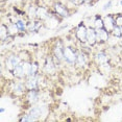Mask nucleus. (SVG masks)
Instances as JSON below:
<instances>
[{"label":"nucleus","instance_id":"f257e3e1","mask_svg":"<svg viewBox=\"0 0 122 122\" xmlns=\"http://www.w3.org/2000/svg\"><path fill=\"white\" fill-rule=\"evenodd\" d=\"M77 54L71 47H65L64 48V60L69 64H74L76 62Z\"/></svg>","mask_w":122,"mask_h":122},{"label":"nucleus","instance_id":"f03ea898","mask_svg":"<svg viewBox=\"0 0 122 122\" xmlns=\"http://www.w3.org/2000/svg\"><path fill=\"white\" fill-rule=\"evenodd\" d=\"M21 63V59L17 55H10L6 59V69L9 71H14V69H15L19 64Z\"/></svg>","mask_w":122,"mask_h":122},{"label":"nucleus","instance_id":"7ed1b4c3","mask_svg":"<svg viewBox=\"0 0 122 122\" xmlns=\"http://www.w3.org/2000/svg\"><path fill=\"white\" fill-rule=\"evenodd\" d=\"M87 31H88V29L86 28V26L84 24H79L77 31H76V38L78 39L80 42H86L87 41Z\"/></svg>","mask_w":122,"mask_h":122},{"label":"nucleus","instance_id":"20e7f679","mask_svg":"<svg viewBox=\"0 0 122 122\" xmlns=\"http://www.w3.org/2000/svg\"><path fill=\"white\" fill-rule=\"evenodd\" d=\"M96 36L98 42H105L109 39V31L104 28H98L96 29Z\"/></svg>","mask_w":122,"mask_h":122},{"label":"nucleus","instance_id":"39448f33","mask_svg":"<svg viewBox=\"0 0 122 122\" xmlns=\"http://www.w3.org/2000/svg\"><path fill=\"white\" fill-rule=\"evenodd\" d=\"M25 87L28 90H36L38 87V76H28L25 81Z\"/></svg>","mask_w":122,"mask_h":122},{"label":"nucleus","instance_id":"423d86ee","mask_svg":"<svg viewBox=\"0 0 122 122\" xmlns=\"http://www.w3.org/2000/svg\"><path fill=\"white\" fill-rule=\"evenodd\" d=\"M87 42L90 45H94L97 42V36H96V30L94 28H89L87 31Z\"/></svg>","mask_w":122,"mask_h":122},{"label":"nucleus","instance_id":"0eeeda50","mask_svg":"<svg viewBox=\"0 0 122 122\" xmlns=\"http://www.w3.org/2000/svg\"><path fill=\"white\" fill-rule=\"evenodd\" d=\"M103 23H104L105 29H107V31H112V30L114 29V27L116 26V24H115V19H114L112 16H110V15L107 16V17L104 18Z\"/></svg>","mask_w":122,"mask_h":122},{"label":"nucleus","instance_id":"6e6552de","mask_svg":"<svg viewBox=\"0 0 122 122\" xmlns=\"http://www.w3.org/2000/svg\"><path fill=\"white\" fill-rule=\"evenodd\" d=\"M54 9H55V12L57 13V15L62 16V17H68V16H69V13H68L67 9H66V6H64L63 4L55 3Z\"/></svg>","mask_w":122,"mask_h":122},{"label":"nucleus","instance_id":"1a4fd4ad","mask_svg":"<svg viewBox=\"0 0 122 122\" xmlns=\"http://www.w3.org/2000/svg\"><path fill=\"white\" fill-rule=\"evenodd\" d=\"M60 24V21L57 20L56 18H54L53 16H51V15H49L48 17L46 18V23H45V25L47 27H49V28H54V27H56L57 25Z\"/></svg>","mask_w":122,"mask_h":122},{"label":"nucleus","instance_id":"9d476101","mask_svg":"<svg viewBox=\"0 0 122 122\" xmlns=\"http://www.w3.org/2000/svg\"><path fill=\"white\" fill-rule=\"evenodd\" d=\"M39 98V93L37 90H29V93L27 95V99H28L29 103H36Z\"/></svg>","mask_w":122,"mask_h":122},{"label":"nucleus","instance_id":"9b49d317","mask_svg":"<svg viewBox=\"0 0 122 122\" xmlns=\"http://www.w3.org/2000/svg\"><path fill=\"white\" fill-rule=\"evenodd\" d=\"M48 13H47V10L45 9V7H39V9H37V12H36V17H37L38 19H40V20H42V19H46L47 17H48Z\"/></svg>","mask_w":122,"mask_h":122},{"label":"nucleus","instance_id":"f8f14e48","mask_svg":"<svg viewBox=\"0 0 122 122\" xmlns=\"http://www.w3.org/2000/svg\"><path fill=\"white\" fill-rule=\"evenodd\" d=\"M45 71L47 73H50V74H53L55 72V65H54V63L52 62L51 59L47 60V62L45 64Z\"/></svg>","mask_w":122,"mask_h":122},{"label":"nucleus","instance_id":"ddd939ff","mask_svg":"<svg viewBox=\"0 0 122 122\" xmlns=\"http://www.w3.org/2000/svg\"><path fill=\"white\" fill-rule=\"evenodd\" d=\"M13 73H14V75H15L16 77H18V78H23V77H25V76H26V75H25V73H24L23 68H22L21 63L19 64V65H18L15 69H14Z\"/></svg>","mask_w":122,"mask_h":122},{"label":"nucleus","instance_id":"4468645a","mask_svg":"<svg viewBox=\"0 0 122 122\" xmlns=\"http://www.w3.org/2000/svg\"><path fill=\"white\" fill-rule=\"evenodd\" d=\"M54 56L57 59V61L64 60V48H62V47H60V46L55 47V49H54Z\"/></svg>","mask_w":122,"mask_h":122},{"label":"nucleus","instance_id":"2eb2a0df","mask_svg":"<svg viewBox=\"0 0 122 122\" xmlns=\"http://www.w3.org/2000/svg\"><path fill=\"white\" fill-rule=\"evenodd\" d=\"M30 115L31 116H34L35 118H39L41 115H42V107H32L31 110H30Z\"/></svg>","mask_w":122,"mask_h":122},{"label":"nucleus","instance_id":"dca6fc26","mask_svg":"<svg viewBox=\"0 0 122 122\" xmlns=\"http://www.w3.org/2000/svg\"><path fill=\"white\" fill-rule=\"evenodd\" d=\"M96 61L98 64H102V65H103V64H105L107 62V54H104L103 52H99V53L96 55Z\"/></svg>","mask_w":122,"mask_h":122},{"label":"nucleus","instance_id":"f3484780","mask_svg":"<svg viewBox=\"0 0 122 122\" xmlns=\"http://www.w3.org/2000/svg\"><path fill=\"white\" fill-rule=\"evenodd\" d=\"M78 66H85V64H86V57H85V55L81 53V52H79V53H77V57H76V62H75Z\"/></svg>","mask_w":122,"mask_h":122},{"label":"nucleus","instance_id":"a211bd4d","mask_svg":"<svg viewBox=\"0 0 122 122\" xmlns=\"http://www.w3.org/2000/svg\"><path fill=\"white\" fill-rule=\"evenodd\" d=\"M10 32H9V29H7V26H5L4 24L1 25V40L4 41L5 39L9 37Z\"/></svg>","mask_w":122,"mask_h":122},{"label":"nucleus","instance_id":"6ab92c4d","mask_svg":"<svg viewBox=\"0 0 122 122\" xmlns=\"http://www.w3.org/2000/svg\"><path fill=\"white\" fill-rule=\"evenodd\" d=\"M7 29H9V32H10V35H15V34H17L18 32V26H17V24L16 23H12V24H10V25H7Z\"/></svg>","mask_w":122,"mask_h":122},{"label":"nucleus","instance_id":"aec40b11","mask_svg":"<svg viewBox=\"0 0 122 122\" xmlns=\"http://www.w3.org/2000/svg\"><path fill=\"white\" fill-rule=\"evenodd\" d=\"M38 69H39L38 64H37V63H32V64H31V68H30V71H29L28 76H36V75H37Z\"/></svg>","mask_w":122,"mask_h":122},{"label":"nucleus","instance_id":"412c9836","mask_svg":"<svg viewBox=\"0 0 122 122\" xmlns=\"http://www.w3.org/2000/svg\"><path fill=\"white\" fill-rule=\"evenodd\" d=\"M37 120L38 119L35 118L34 116H31L30 114H28V115H24V117L20 119L21 122H31V121H37Z\"/></svg>","mask_w":122,"mask_h":122},{"label":"nucleus","instance_id":"4be33fe9","mask_svg":"<svg viewBox=\"0 0 122 122\" xmlns=\"http://www.w3.org/2000/svg\"><path fill=\"white\" fill-rule=\"evenodd\" d=\"M94 26L96 27V29L98 28H103L104 27V23L103 21H102V19L99 17V18H96V20L94 21Z\"/></svg>","mask_w":122,"mask_h":122},{"label":"nucleus","instance_id":"5701e85b","mask_svg":"<svg viewBox=\"0 0 122 122\" xmlns=\"http://www.w3.org/2000/svg\"><path fill=\"white\" fill-rule=\"evenodd\" d=\"M113 31V35L115 36V37H117V38H120L122 37V31H121V27H119L116 25L115 27H114V29L112 30Z\"/></svg>","mask_w":122,"mask_h":122},{"label":"nucleus","instance_id":"b1692460","mask_svg":"<svg viewBox=\"0 0 122 122\" xmlns=\"http://www.w3.org/2000/svg\"><path fill=\"white\" fill-rule=\"evenodd\" d=\"M26 87H25V84H22V82H17L15 86H14V90L15 91H20V92H22V91L24 90Z\"/></svg>","mask_w":122,"mask_h":122},{"label":"nucleus","instance_id":"393cba45","mask_svg":"<svg viewBox=\"0 0 122 122\" xmlns=\"http://www.w3.org/2000/svg\"><path fill=\"white\" fill-rule=\"evenodd\" d=\"M16 24H17V26H18L19 30H21V31L25 30V28H26V24H25V22H24V21H22V20H18L17 22H16Z\"/></svg>","mask_w":122,"mask_h":122},{"label":"nucleus","instance_id":"a878e982","mask_svg":"<svg viewBox=\"0 0 122 122\" xmlns=\"http://www.w3.org/2000/svg\"><path fill=\"white\" fill-rule=\"evenodd\" d=\"M115 24L119 27H122V15H118L115 18Z\"/></svg>","mask_w":122,"mask_h":122},{"label":"nucleus","instance_id":"bb28decb","mask_svg":"<svg viewBox=\"0 0 122 122\" xmlns=\"http://www.w3.org/2000/svg\"><path fill=\"white\" fill-rule=\"evenodd\" d=\"M111 6H112V1H109V2H107V3H105V4L103 5V7H102V10H107L111 9Z\"/></svg>","mask_w":122,"mask_h":122},{"label":"nucleus","instance_id":"cd10ccee","mask_svg":"<svg viewBox=\"0 0 122 122\" xmlns=\"http://www.w3.org/2000/svg\"><path fill=\"white\" fill-rule=\"evenodd\" d=\"M0 112H1V113L4 112V109H3V107H1V109H0Z\"/></svg>","mask_w":122,"mask_h":122},{"label":"nucleus","instance_id":"c85d7f7f","mask_svg":"<svg viewBox=\"0 0 122 122\" xmlns=\"http://www.w3.org/2000/svg\"><path fill=\"white\" fill-rule=\"evenodd\" d=\"M120 4H121V6H122V0H121V1H120Z\"/></svg>","mask_w":122,"mask_h":122},{"label":"nucleus","instance_id":"c756f323","mask_svg":"<svg viewBox=\"0 0 122 122\" xmlns=\"http://www.w3.org/2000/svg\"><path fill=\"white\" fill-rule=\"evenodd\" d=\"M121 31H122V27H121Z\"/></svg>","mask_w":122,"mask_h":122}]
</instances>
